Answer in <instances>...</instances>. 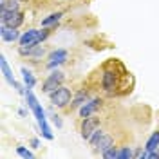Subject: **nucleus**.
I'll return each instance as SVG.
<instances>
[{
  "instance_id": "15",
  "label": "nucleus",
  "mask_w": 159,
  "mask_h": 159,
  "mask_svg": "<svg viewBox=\"0 0 159 159\" xmlns=\"http://www.w3.org/2000/svg\"><path fill=\"white\" fill-rule=\"evenodd\" d=\"M22 78H24V83H25V89H33L36 85V78L31 74V70H27L25 67H22Z\"/></svg>"
},
{
  "instance_id": "11",
  "label": "nucleus",
  "mask_w": 159,
  "mask_h": 159,
  "mask_svg": "<svg viewBox=\"0 0 159 159\" xmlns=\"http://www.w3.org/2000/svg\"><path fill=\"white\" fill-rule=\"evenodd\" d=\"M110 147H114V138H112L110 134H103V136L99 138V141L92 147V148L96 150V152H99V154H103V152H107Z\"/></svg>"
},
{
  "instance_id": "19",
  "label": "nucleus",
  "mask_w": 159,
  "mask_h": 159,
  "mask_svg": "<svg viewBox=\"0 0 159 159\" xmlns=\"http://www.w3.org/2000/svg\"><path fill=\"white\" fill-rule=\"evenodd\" d=\"M101 156H103L105 159H114V157H118V147H110V148L107 150V152H103Z\"/></svg>"
},
{
  "instance_id": "12",
  "label": "nucleus",
  "mask_w": 159,
  "mask_h": 159,
  "mask_svg": "<svg viewBox=\"0 0 159 159\" xmlns=\"http://www.w3.org/2000/svg\"><path fill=\"white\" fill-rule=\"evenodd\" d=\"M89 101V92L85 89H81L78 90L74 96H72V101H70V110H74V109H80L81 105H85Z\"/></svg>"
},
{
  "instance_id": "4",
  "label": "nucleus",
  "mask_w": 159,
  "mask_h": 159,
  "mask_svg": "<svg viewBox=\"0 0 159 159\" xmlns=\"http://www.w3.org/2000/svg\"><path fill=\"white\" fill-rule=\"evenodd\" d=\"M99 125H101V119L99 116H87V118H81V125H80V136L83 139H87L89 141L90 136L99 129Z\"/></svg>"
},
{
  "instance_id": "20",
  "label": "nucleus",
  "mask_w": 159,
  "mask_h": 159,
  "mask_svg": "<svg viewBox=\"0 0 159 159\" xmlns=\"http://www.w3.org/2000/svg\"><path fill=\"white\" fill-rule=\"evenodd\" d=\"M16 154H18L20 157H33V152L27 150L25 147H16Z\"/></svg>"
},
{
  "instance_id": "10",
  "label": "nucleus",
  "mask_w": 159,
  "mask_h": 159,
  "mask_svg": "<svg viewBox=\"0 0 159 159\" xmlns=\"http://www.w3.org/2000/svg\"><path fill=\"white\" fill-rule=\"evenodd\" d=\"M20 31L16 27H9V25H0V38L4 40V42H16L20 40Z\"/></svg>"
},
{
  "instance_id": "16",
  "label": "nucleus",
  "mask_w": 159,
  "mask_h": 159,
  "mask_svg": "<svg viewBox=\"0 0 159 159\" xmlns=\"http://www.w3.org/2000/svg\"><path fill=\"white\" fill-rule=\"evenodd\" d=\"M45 54V47H42L40 43H36L33 49H31V54H29V58H42Z\"/></svg>"
},
{
  "instance_id": "2",
  "label": "nucleus",
  "mask_w": 159,
  "mask_h": 159,
  "mask_svg": "<svg viewBox=\"0 0 159 159\" xmlns=\"http://www.w3.org/2000/svg\"><path fill=\"white\" fill-rule=\"evenodd\" d=\"M51 98V103L54 105V107H58V109H65V107H69V103L72 101V92L70 89H67L65 85H60L56 90H52L49 94Z\"/></svg>"
},
{
  "instance_id": "8",
  "label": "nucleus",
  "mask_w": 159,
  "mask_h": 159,
  "mask_svg": "<svg viewBox=\"0 0 159 159\" xmlns=\"http://www.w3.org/2000/svg\"><path fill=\"white\" fill-rule=\"evenodd\" d=\"M40 29H29L25 31L18 40V45H36L40 43Z\"/></svg>"
},
{
  "instance_id": "13",
  "label": "nucleus",
  "mask_w": 159,
  "mask_h": 159,
  "mask_svg": "<svg viewBox=\"0 0 159 159\" xmlns=\"http://www.w3.org/2000/svg\"><path fill=\"white\" fill-rule=\"evenodd\" d=\"M63 16V13L58 11V13H51L49 16H45V18L42 20V27H51V25H56L60 20Z\"/></svg>"
},
{
  "instance_id": "5",
  "label": "nucleus",
  "mask_w": 159,
  "mask_h": 159,
  "mask_svg": "<svg viewBox=\"0 0 159 159\" xmlns=\"http://www.w3.org/2000/svg\"><path fill=\"white\" fill-rule=\"evenodd\" d=\"M63 80H65V74L61 72V70H54L52 74H49L47 78L43 80V83H42V90L45 92V94H51L52 90H56L60 85H63Z\"/></svg>"
},
{
  "instance_id": "1",
  "label": "nucleus",
  "mask_w": 159,
  "mask_h": 159,
  "mask_svg": "<svg viewBox=\"0 0 159 159\" xmlns=\"http://www.w3.org/2000/svg\"><path fill=\"white\" fill-rule=\"evenodd\" d=\"M25 98H27V105H29V109L31 112L34 114V118H36V121H38V125H40V129H42V136L45 139H52L54 136L51 134V129H49V125H47V118H45V110L42 109V105L38 103V99H36V96L33 94V90L27 89L25 90Z\"/></svg>"
},
{
  "instance_id": "6",
  "label": "nucleus",
  "mask_w": 159,
  "mask_h": 159,
  "mask_svg": "<svg viewBox=\"0 0 159 159\" xmlns=\"http://www.w3.org/2000/svg\"><path fill=\"white\" fill-rule=\"evenodd\" d=\"M103 105V98H92L89 99L85 105L80 107V118H87V116H92L98 109H101Z\"/></svg>"
},
{
  "instance_id": "18",
  "label": "nucleus",
  "mask_w": 159,
  "mask_h": 159,
  "mask_svg": "<svg viewBox=\"0 0 159 159\" xmlns=\"http://www.w3.org/2000/svg\"><path fill=\"white\" fill-rule=\"evenodd\" d=\"M103 134H107V130H103V129H98V130H96V132H94V134L90 136V139H89L90 147H94V145H96V143L99 141V138H101Z\"/></svg>"
},
{
  "instance_id": "17",
  "label": "nucleus",
  "mask_w": 159,
  "mask_h": 159,
  "mask_svg": "<svg viewBox=\"0 0 159 159\" xmlns=\"http://www.w3.org/2000/svg\"><path fill=\"white\" fill-rule=\"evenodd\" d=\"M125 157H134V152L130 147H119L118 150V159H125Z\"/></svg>"
},
{
  "instance_id": "7",
  "label": "nucleus",
  "mask_w": 159,
  "mask_h": 159,
  "mask_svg": "<svg viewBox=\"0 0 159 159\" xmlns=\"http://www.w3.org/2000/svg\"><path fill=\"white\" fill-rule=\"evenodd\" d=\"M69 58V52L65 49H56L54 52H51L49 56H47V69H54V67H58V65H61L65 60Z\"/></svg>"
},
{
  "instance_id": "9",
  "label": "nucleus",
  "mask_w": 159,
  "mask_h": 159,
  "mask_svg": "<svg viewBox=\"0 0 159 159\" xmlns=\"http://www.w3.org/2000/svg\"><path fill=\"white\" fill-rule=\"evenodd\" d=\"M0 67H2V72H4V76H6V80L9 81L11 85L15 87V89L18 90V92H24V89H22V85L20 83H16V80H15V76H13V70L9 69V63H7V60H6V56H2L0 58Z\"/></svg>"
},
{
  "instance_id": "14",
  "label": "nucleus",
  "mask_w": 159,
  "mask_h": 159,
  "mask_svg": "<svg viewBox=\"0 0 159 159\" xmlns=\"http://www.w3.org/2000/svg\"><path fill=\"white\" fill-rule=\"evenodd\" d=\"M157 148H159V130H156L148 138V141L145 143V150L152 152V150H157Z\"/></svg>"
},
{
  "instance_id": "21",
  "label": "nucleus",
  "mask_w": 159,
  "mask_h": 159,
  "mask_svg": "<svg viewBox=\"0 0 159 159\" xmlns=\"http://www.w3.org/2000/svg\"><path fill=\"white\" fill-rule=\"evenodd\" d=\"M31 145H33L34 148H38V147H40V141H38V139H33V141H31Z\"/></svg>"
},
{
  "instance_id": "3",
  "label": "nucleus",
  "mask_w": 159,
  "mask_h": 159,
  "mask_svg": "<svg viewBox=\"0 0 159 159\" xmlns=\"http://www.w3.org/2000/svg\"><path fill=\"white\" fill-rule=\"evenodd\" d=\"M24 20H25V13L22 9H18V11L0 9V24H4V25H9V27H16L18 29L20 25L24 24Z\"/></svg>"
}]
</instances>
